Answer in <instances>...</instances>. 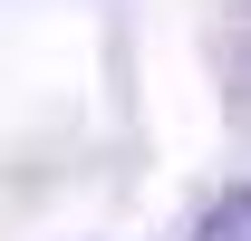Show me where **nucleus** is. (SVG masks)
<instances>
[{"label":"nucleus","mask_w":251,"mask_h":241,"mask_svg":"<svg viewBox=\"0 0 251 241\" xmlns=\"http://www.w3.org/2000/svg\"><path fill=\"white\" fill-rule=\"evenodd\" d=\"M193 241H251V183H232L193 212Z\"/></svg>","instance_id":"nucleus-1"}]
</instances>
